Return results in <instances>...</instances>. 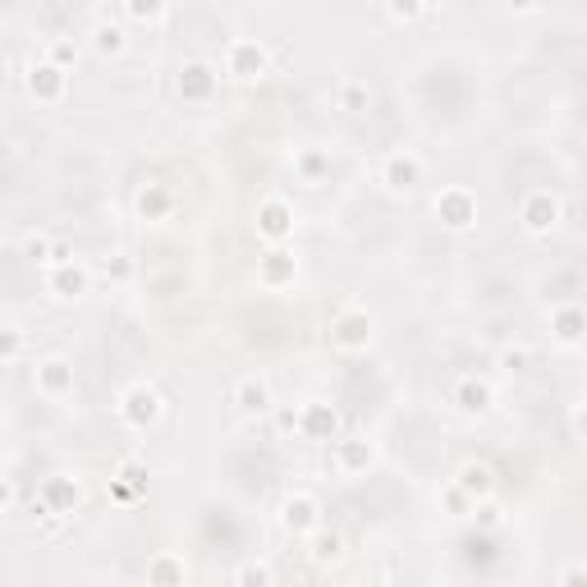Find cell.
Wrapping results in <instances>:
<instances>
[{"label":"cell","instance_id":"40","mask_svg":"<svg viewBox=\"0 0 587 587\" xmlns=\"http://www.w3.org/2000/svg\"><path fill=\"white\" fill-rule=\"evenodd\" d=\"M19 505V487H14V478H6V487H0V510H14Z\"/></svg>","mask_w":587,"mask_h":587},{"label":"cell","instance_id":"35","mask_svg":"<svg viewBox=\"0 0 587 587\" xmlns=\"http://www.w3.org/2000/svg\"><path fill=\"white\" fill-rule=\"evenodd\" d=\"M101 276H106V281H115V285L134 281V257H129V253H106V262H101Z\"/></svg>","mask_w":587,"mask_h":587},{"label":"cell","instance_id":"36","mask_svg":"<svg viewBox=\"0 0 587 587\" xmlns=\"http://www.w3.org/2000/svg\"><path fill=\"white\" fill-rule=\"evenodd\" d=\"M23 344H28L23 326H6V331H0V363H19L23 359Z\"/></svg>","mask_w":587,"mask_h":587},{"label":"cell","instance_id":"19","mask_svg":"<svg viewBox=\"0 0 587 587\" xmlns=\"http://www.w3.org/2000/svg\"><path fill=\"white\" fill-rule=\"evenodd\" d=\"M92 285V271L84 262H65V266H47V294L56 303H78Z\"/></svg>","mask_w":587,"mask_h":587},{"label":"cell","instance_id":"6","mask_svg":"<svg viewBox=\"0 0 587 587\" xmlns=\"http://www.w3.org/2000/svg\"><path fill=\"white\" fill-rule=\"evenodd\" d=\"M432 212L441 221V229L450 234H468V229H478V193L468 188V184H446L437 198H432Z\"/></svg>","mask_w":587,"mask_h":587},{"label":"cell","instance_id":"27","mask_svg":"<svg viewBox=\"0 0 587 587\" xmlns=\"http://www.w3.org/2000/svg\"><path fill=\"white\" fill-rule=\"evenodd\" d=\"M335 106L349 110V115H363L372 106V84H368V78H359V74H344L340 88H335Z\"/></svg>","mask_w":587,"mask_h":587},{"label":"cell","instance_id":"2","mask_svg":"<svg viewBox=\"0 0 587 587\" xmlns=\"http://www.w3.org/2000/svg\"><path fill=\"white\" fill-rule=\"evenodd\" d=\"M331 344L340 349V354H368V349L376 344V317H372V307L363 303H344L335 317H331Z\"/></svg>","mask_w":587,"mask_h":587},{"label":"cell","instance_id":"21","mask_svg":"<svg viewBox=\"0 0 587 587\" xmlns=\"http://www.w3.org/2000/svg\"><path fill=\"white\" fill-rule=\"evenodd\" d=\"M454 482L468 491V500H473V505H482V500H496V487H500L496 468H491L487 459H463V463L454 468Z\"/></svg>","mask_w":587,"mask_h":587},{"label":"cell","instance_id":"22","mask_svg":"<svg viewBox=\"0 0 587 587\" xmlns=\"http://www.w3.org/2000/svg\"><path fill=\"white\" fill-rule=\"evenodd\" d=\"M303 546H307V565H312V569H335V565H344V556H349L344 532H335V528H317Z\"/></svg>","mask_w":587,"mask_h":587},{"label":"cell","instance_id":"44","mask_svg":"<svg viewBox=\"0 0 587 587\" xmlns=\"http://www.w3.org/2000/svg\"><path fill=\"white\" fill-rule=\"evenodd\" d=\"M583 409H587V385H583Z\"/></svg>","mask_w":587,"mask_h":587},{"label":"cell","instance_id":"15","mask_svg":"<svg viewBox=\"0 0 587 587\" xmlns=\"http://www.w3.org/2000/svg\"><path fill=\"white\" fill-rule=\"evenodd\" d=\"M450 404H454L463 418H487V413L496 409V385H491L487 376H478V372H468V376H459V381L450 385Z\"/></svg>","mask_w":587,"mask_h":587},{"label":"cell","instance_id":"12","mask_svg":"<svg viewBox=\"0 0 587 587\" xmlns=\"http://www.w3.org/2000/svg\"><path fill=\"white\" fill-rule=\"evenodd\" d=\"M299 276H303V262H299L294 248H266V253L257 257V290H266V294L294 290Z\"/></svg>","mask_w":587,"mask_h":587},{"label":"cell","instance_id":"3","mask_svg":"<svg viewBox=\"0 0 587 587\" xmlns=\"http://www.w3.org/2000/svg\"><path fill=\"white\" fill-rule=\"evenodd\" d=\"M115 413H120V422L129 427V432H151V427L166 418V395L151 381H134V385L120 390Z\"/></svg>","mask_w":587,"mask_h":587},{"label":"cell","instance_id":"28","mask_svg":"<svg viewBox=\"0 0 587 587\" xmlns=\"http://www.w3.org/2000/svg\"><path fill=\"white\" fill-rule=\"evenodd\" d=\"M120 19H125V23H147V28H156V23L170 19V6H166V0H125V6H120Z\"/></svg>","mask_w":587,"mask_h":587},{"label":"cell","instance_id":"38","mask_svg":"<svg viewBox=\"0 0 587 587\" xmlns=\"http://www.w3.org/2000/svg\"><path fill=\"white\" fill-rule=\"evenodd\" d=\"M271 422H276V432H281V437H299V404H276Z\"/></svg>","mask_w":587,"mask_h":587},{"label":"cell","instance_id":"32","mask_svg":"<svg viewBox=\"0 0 587 587\" xmlns=\"http://www.w3.org/2000/svg\"><path fill=\"white\" fill-rule=\"evenodd\" d=\"M496 368H500V372H510V376L528 372V368H532V349H528L524 340H515V344H500V349H496Z\"/></svg>","mask_w":587,"mask_h":587},{"label":"cell","instance_id":"17","mask_svg":"<svg viewBox=\"0 0 587 587\" xmlns=\"http://www.w3.org/2000/svg\"><path fill=\"white\" fill-rule=\"evenodd\" d=\"M546 326H551V340L560 349H578L587 340V307L583 303H556L551 312H546Z\"/></svg>","mask_w":587,"mask_h":587},{"label":"cell","instance_id":"16","mask_svg":"<svg viewBox=\"0 0 587 587\" xmlns=\"http://www.w3.org/2000/svg\"><path fill=\"white\" fill-rule=\"evenodd\" d=\"M175 212H179V198H175L170 184L147 179V184L134 193V216H138L143 225H166V221H175Z\"/></svg>","mask_w":587,"mask_h":587},{"label":"cell","instance_id":"33","mask_svg":"<svg viewBox=\"0 0 587 587\" xmlns=\"http://www.w3.org/2000/svg\"><path fill=\"white\" fill-rule=\"evenodd\" d=\"M42 56H47L51 65H60L65 74H74V65H78V42H74V37H51Z\"/></svg>","mask_w":587,"mask_h":587},{"label":"cell","instance_id":"20","mask_svg":"<svg viewBox=\"0 0 587 587\" xmlns=\"http://www.w3.org/2000/svg\"><path fill=\"white\" fill-rule=\"evenodd\" d=\"M234 409L244 418H266L276 413V395H271V381L266 376H239L234 381Z\"/></svg>","mask_w":587,"mask_h":587},{"label":"cell","instance_id":"1","mask_svg":"<svg viewBox=\"0 0 587 587\" xmlns=\"http://www.w3.org/2000/svg\"><path fill=\"white\" fill-rule=\"evenodd\" d=\"M294 229H299V212L285 193H266L253 207V234L262 248H290L294 244Z\"/></svg>","mask_w":587,"mask_h":587},{"label":"cell","instance_id":"31","mask_svg":"<svg viewBox=\"0 0 587 587\" xmlns=\"http://www.w3.org/2000/svg\"><path fill=\"white\" fill-rule=\"evenodd\" d=\"M19 253L32 262V266H51V257H56V239L47 229H28L23 234V244H19Z\"/></svg>","mask_w":587,"mask_h":587},{"label":"cell","instance_id":"18","mask_svg":"<svg viewBox=\"0 0 587 587\" xmlns=\"http://www.w3.org/2000/svg\"><path fill=\"white\" fill-rule=\"evenodd\" d=\"M37 500H42L56 519H65L84 505V482H78L74 473H51L42 487H37Z\"/></svg>","mask_w":587,"mask_h":587},{"label":"cell","instance_id":"24","mask_svg":"<svg viewBox=\"0 0 587 587\" xmlns=\"http://www.w3.org/2000/svg\"><path fill=\"white\" fill-rule=\"evenodd\" d=\"M92 51H97L101 60H115V56H125V51H129V28H125V23H115L110 10H101L97 23H92Z\"/></svg>","mask_w":587,"mask_h":587},{"label":"cell","instance_id":"26","mask_svg":"<svg viewBox=\"0 0 587 587\" xmlns=\"http://www.w3.org/2000/svg\"><path fill=\"white\" fill-rule=\"evenodd\" d=\"M143 583H147V587H188V565H184V556H175V551H156V556L147 560Z\"/></svg>","mask_w":587,"mask_h":587},{"label":"cell","instance_id":"14","mask_svg":"<svg viewBox=\"0 0 587 587\" xmlns=\"http://www.w3.org/2000/svg\"><path fill=\"white\" fill-rule=\"evenodd\" d=\"M299 437L303 441H340V409L331 400H303L299 404Z\"/></svg>","mask_w":587,"mask_h":587},{"label":"cell","instance_id":"7","mask_svg":"<svg viewBox=\"0 0 587 587\" xmlns=\"http://www.w3.org/2000/svg\"><path fill=\"white\" fill-rule=\"evenodd\" d=\"M422 156L409 151V147H395V151H385L381 156V166H376V184L390 193V198H409V193L422 184Z\"/></svg>","mask_w":587,"mask_h":587},{"label":"cell","instance_id":"25","mask_svg":"<svg viewBox=\"0 0 587 587\" xmlns=\"http://www.w3.org/2000/svg\"><path fill=\"white\" fill-rule=\"evenodd\" d=\"M331 170H335V156H331L326 147H299V151H294V179H299V184L317 188V184H326Z\"/></svg>","mask_w":587,"mask_h":587},{"label":"cell","instance_id":"8","mask_svg":"<svg viewBox=\"0 0 587 587\" xmlns=\"http://www.w3.org/2000/svg\"><path fill=\"white\" fill-rule=\"evenodd\" d=\"M216 88H221V69L212 60H203V56L179 60V69H175V92H179V101L207 106L216 97Z\"/></svg>","mask_w":587,"mask_h":587},{"label":"cell","instance_id":"23","mask_svg":"<svg viewBox=\"0 0 587 587\" xmlns=\"http://www.w3.org/2000/svg\"><path fill=\"white\" fill-rule=\"evenodd\" d=\"M147 491V463L143 459H120L110 468V496L120 505H134Z\"/></svg>","mask_w":587,"mask_h":587},{"label":"cell","instance_id":"10","mask_svg":"<svg viewBox=\"0 0 587 587\" xmlns=\"http://www.w3.org/2000/svg\"><path fill=\"white\" fill-rule=\"evenodd\" d=\"M32 385H37V395L51 400V404L69 400L74 390H78L74 359H65V354H47V359H37V363H32Z\"/></svg>","mask_w":587,"mask_h":587},{"label":"cell","instance_id":"34","mask_svg":"<svg viewBox=\"0 0 587 587\" xmlns=\"http://www.w3.org/2000/svg\"><path fill=\"white\" fill-rule=\"evenodd\" d=\"M381 14H385L390 23H418V19L427 14V6H422V0H385Z\"/></svg>","mask_w":587,"mask_h":587},{"label":"cell","instance_id":"11","mask_svg":"<svg viewBox=\"0 0 587 587\" xmlns=\"http://www.w3.org/2000/svg\"><path fill=\"white\" fill-rule=\"evenodd\" d=\"M276 524H281L290 537L307 541L317 528H326V524H322V500L312 496V491H290V496L281 500V510H276Z\"/></svg>","mask_w":587,"mask_h":587},{"label":"cell","instance_id":"30","mask_svg":"<svg viewBox=\"0 0 587 587\" xmlns=\"http://www.w3.org/2000/svg\"><path fill=\"white\" fill-rule=\"evenodd\" d=\"M437 505H441V515H450V519H473V510H478V505L468 500V491H463L454 478L437 491Z\"/></svg>","mask_w":587,"mask_h":587},{"label":"cell","instance_id":"43","mask_svg":"<svg viewBox=\"0 0 587 587\" xmlns=\"http://www.w3.org/2000/svg\"><path fill=\"white\" fill-rule=\"evenodd\" d=\"M359 587H390V583H385V578H363Z\"/></svg>","mask_w":587,"mask_h":587},{"label":"cell","instance_id":"42","mask_svg":"<svg viewBox=\"0 0 587 587\" xmlns=\"http://www.w3.org/2000/svg\"><path fill=\"white\" fill-rule=\"evenodd\" d=\"M505 14H541V6H510Z\"/></svg>","mask_w":587,"mask_h":587},{"label":"cell","instance_id":"39","mask_svg":"<svg viewBox=\"0 0 587 587\" xmlns=\"http://www.w3.org/2000/svg\"><path fill=\"white\" fill-rule=\"evenodd\" d=\"M556 587H587V565H565Z\"/></svg>","mask_w":587,"mask_h":587},{"label":"cell","instance_id":"29","mask_svg":"<svg viewBox=\"0 0 587 587\" xmlns=\"http://www.w3.org/2000/svg\"><path fill=\"white\" fill-rule=\"evenodd\" d=\"M229 587H276V569H271V560H262V556L239 560V569H234Z\"/></svg>","mask_w":587,"mask_h":587},{"label":"cell","instance_id":"4","mask_svg":"<svg viewBox=\"0 0 587 587\" xmlns=\"http://www.w3.org/2000/svg\"><path fill=\"white\" fill-rule=\"evenodd\" d=\"M221 69H225L229 84L253 88V84H262V78L271 74V51L257 42V37H229L225 56H221Z\"/></svg>","mask_w":587,"mask_h":587},{"label":"cell","instance_id":"5","mask_svg":"<svg viewBox=\"0 0 587 587\" xmlns=\"http://www.w3.org/2000/svg\"><path fill=\"white\" fill-rule=\"evenodd\" d=\"M565 221V198L556 188H528L519 198V229L532 239H551Z\"/></svg>","mask_w":587,"mask_h":587},{"label":"cell","instance_id":"13","mask_svg":"<svg viewBox=\"0 0 587 587\" xmlns=\"http://www.w3.org/2000/svg\"><path fill=\"white\" fill-rule=\"evenodd\" d=\"M376 459H381V450H376V441L372 437H340L335 446H331V463H335V473L340 478H368L372 468H376Z\"/></svg>","mask_w":587,"mask_h":587},{"label":"cell","instance_id":"37","mask_svg":"<svg viewBox=\"0 0 587 587\" xmlns=\"http://www.w3.org/2000/svg\"><path fill=\"white\" fill-rule=\"evenodd\" d=\"M473 519H478L487 532H496V528H505V505H500V500H482L478 510H473Z\"/></svg>","mask_w":587,"mask_h":587},{"label":"cell","instance_id":"9","mask_svg":"<svg viewBox=\"0 0 587 587\" xmlns=\"http://www.w3.org/2000/svg\"><path fill=\"white\" fill-rule=\"evenodd\" d=\"M23 92H28L37 106H60V101L69 97V74H65L60 65H51L47 56H37V60H28V69H23Z\"/></svg>","mask_w":587,"mask_h":587},{"label":"cell","instance_id":"41","mask_svg":"<svg viewBox=\"0 0 587 587\" xmlns=\"http://www.w3.org/2000/svg\"><path fill=\"white\" fill-rule=\"evenodd\" d=\"M569 427H574V437H578V441H587V409H583V404L574 409V418H569Z\"/></svg>","mask_w":587,"mask_h":587}]
</instances>
